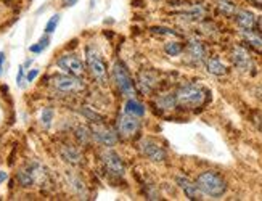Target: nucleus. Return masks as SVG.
Wrapping results in <instances>:
<instances>
[{
    "label": "nucleus",
    "instance_id": "obj_1",
    "mask_svg": "<svg viewBox=\"0 0 262 201\" xmlns=\"http://www.w3.org/2000/svg\"><path fill=\"white\" fill-rule=\"evenodd\" d=\"M196 185L201 190V193L219 198L227 192V184L224 178L214 171H206L201 172L196 178Z\"/></svg>",
    "mask_w": 262,
    "mask_h": 201
},
{
    "label": "nucleus",
    "instance_id": "obj_2",
    "mask_svg": "<svg viewBox=\"0 0 262 201\" xmlns=\"http://www.w3.org/2000/svg\"><path fill=\"white\" fill-rule=\"evenodd\" d=\"M176 102L184 108H196L204 102V91L195 84L182 85L176 94Z\"/></svg>",
    "mask_w": 262,
    "mask_h": 201
},
{
    "label": "nucleus",
    "instance_id": "obj_3",
    "mask_svg": "<svg viewBox=\"0 0 262 201\" xmlns=\"http://www.w3.org/2000/svg\"><path fill=\"white\" fill-rule=\"evenodd\" d=\"M45 178H47V171H45V167L39 164L37 161L29 163L25 169H21L18 172V182L26 188L45 182Z\"/></svg>",
    "mask_w": 262,
    "mask_h": 201
},
{
    "label": "nucleus",
    "instance_id": "obj_4",
    "mask_svg": "<svg viewBox=\"0 0 262 201\" xmlns=\"http://www.w3.org/2000/svg\"><path fill=\"white\" fill-rule=\"evenodd\" d=\"M85 60H87V66H89L90 73H92V76L95 77V81L100 84H106L108 71H106V64H105L103 58H101V55L95 49L89 47L85 50Z\"/></svg>",
    "mask_w": 262,
    "mask_h": 201
},
{
    "label": "nucleus",
    "instance_id": "obj_5",
    "mask_svg": "<svg viewBox=\"0 0 262 201\" xmlns=\"http://www.w3.org/2000/svg\"><path fill=\"white\" fill-rule=\"evenodd\" d=\"M113 81L116 82V85H118V88L121 91L122 95H126L127 98H134L135 87H134L130 74H129L126 66H124V63L116 61L115 64H113Z\"/></svg>",
    "mask_w": 262,
    "mask_h": 201
},
{
    "label": "nucleus",
    "instance_id": "obj_6",
    "mask_svg": "<svg viewBox=\"0 0 262 201\" xmlns=\"http://www.w3.org/2000/svg\"><path fill=\"white\" fill-rule=\"evenodd\" d=\"M52 85L55 87V91H58L61 94H73L79 92L84 87V84L77 79V76H55L52 79Z\"/></svg>",
    "mask_w": 262,
    "mask_h": 201
},
{
    "label": "nucleus",
    "instance_id": "obj_7",
    "mask_svg": "<svg viewBox=\"0 0 262 201\" xmlns=\"http://www.w3.org/2000/svg\"><path fill=\"white\" fill-rule=\"evenodd\" d=\"M101 161H103V166H105V169L110 175L124 177V172H126L124 164H122L119 156L113 150H105L103 153H101Z\"/></svg>",
    "mask_w": 262,
    "mask_h": 201
},
{
    "label": "nucleus",
    "instance_id": "obj_8",
    "mask_svg": "<svg viewBox=\"0 0 262 201\" xmlns=\"http://www.w3.org/2000/svg\"><path fill=\"white\" fill-rule=\"evenodd\" d=\"M139 129H140V121L137 116H132V115L126 113V111H124V115L119 116V119H118V132L124 139L134 137Z\"/></svg>",
    "mask_w": 262,
    "mask_h": 201
},
{
    "label": "nucleus",
    "instance_id": "obj_9",
    "mask_svg": "<svg viewBox=\"0 0 262 201\" xmlns=\"http://www.w3.org/2000/svg\"><path fill=\"white\" fill-rule=\"evenodd\" d=\"M139 147H140L142 154L146 156L148 160H151L155 163H161V161L166 160V151H164V148L159 143H156V142H153L150 139H143L140 142Z\"/></svg>",
    "mask_w": 262,
    "mask_h": 201
},
{
    "label": "nucleus",
    "instance_id": "obj_10",
    "mask_svg": "<svg viewBox=\"0 0 262 201\" xmlns=\"http://www.w3.org/2000/svg\"><path fill=\"white\" fill-rule=\"evenodd\" d=\"M58 68L63 70L66 74L77 76V77L84 73V64L76 55H63V57L58 60Z\"/></svg>",
    "mask_w": 262,
    "mask_h": 201
},
{
    "label": "nucleus",
    "instance_id": "obj_11",
    "mask_svg": "<svg viewBox=\"0 0 262 201\" xmlns=\"http://www.w3.org/2000/svg\"><path fill=\"white\" fill-rule=\"evenodd\" d=\"M92 136L98 143L105 145V147H113V145L118 142L116 133L103 124H95L92 127Z\"/></svg>",
    "mask_w": 262,
    "mask_h": 201
},
{
    "label": "nucleus",
    "instance_id": "obj_12",
    "mask_svg": "<svg viewBox=\"0 0 262 201\" xmlns=\"http://www.w3.org/2000/svg\"><path fill=\"white\" fill-rule=\"evenodd\" d=\"M232 60L235 63V66L240 71H249L253 68V61L249 53L243 49V47H235L233 53H232Z\"/></svg>",
    "mask_w": 262,
    "mask_h": 201
},
{
    "label": "nucleus",
    "instance_id": "obj_13",
    "mask_svg": "<svg viewBox=\"0 0 262 201\" xmlns=\"http://www.w3.org/2000/svg\"><path fill=\"white\" fill-rule=\"evenodd\" d=\"M176 182L182 188V192L185 193V196L188 199H201V190L198 188L196 184L190 182L188 178H185V177H177Z\"/></svg>",
    "mask_w": 262,
    "mask_h": 201
},
{
    "label": "nucleus",
    "instance_id": "obj_14",
    "mask_svg": "<svg viewBox=\"0 0 262 201\" xmlns=\"http://www.w3.org/2000/svg\"><path fill=\"white\" fill-rule=\"evenodd\" d=\"M188 57L193 63H203L206 60V49L200 40L193 39L188 42Z\"/></svg>",
    "mask_w": 262,
    "mask_h": 201
},
{
    "label": "nucleus",
    "instance_id": "obj_15",
    "mask_svg": "<svg viewBox=\"0 0 262 201\" xmlns=\"http://www.w3.org/2000/svg\"><path fill=\"white\" fill-rule=\"evenodd\" d=\"M60 154L63 156V160L66 163H70V164L77 166V164L82 163V154H81V151H79L77 148H74V147H70V145H64V147H61Z\"/></svg>",
    "mask_w": 262,
    "mask_h": 201
},
{
    "label": "nucleus",
    "instance_id": "obj_16",
    "mask_svg": "<svg viewBox=\"0 0 262 201\" xmlns=\"http://www.w3.org/2000/svg\"><path fill=\"white\" fill-rule=\"evenodd\" d=\"M158 79H156V74L151 73V71H145L139 76V85L142 88V92L148 94V92H151L155 85H156Z\"/></svg>",
    "mask_w": 262,
    "mask_h": 201
},
{
    "label": "nucleus",
    "instance_id": "obj_17",
    "mask_svg": "<svg viewBox=\"0 0 262 201\" xmlns=\"http://www.w3.org/2000/svg\"><path fill=\"white\" fill-rule=\"evenodd\" d=\"M236 23L240 25L243 29H253L256 26V16L251 12L240 10V12L236 13Z\"/></svg>",
    "mask_w": 262,
    "mask_h": 201
},
{
    "label": "nucleus",
    "instance_id": "obj_18",
    "mask_svg": "<svg viewBox=\"0 0 262 201\" xmlns=\"http://www.w3.org/2000/svg\"><path fill=\"white\" fill-rule=\"evenodd\" d=\"M124 111L132 116H137V118H142L145 115V106L140 103V102H137L135 98H129L126 105H124Z\"/></svg>",
    "mask_w": 262,
    "mask_h": 201
},
{
    "label": "nucleus",
    "instance_id": "obj_19",
    "mask_svg": "<svg viewBox=\"0 0 262 201\" xmlns=\"http://www.w3.org/2000/svg\"><path fill=\"white\" fill-rule=\"evenodd\" d=\"M208 71L214 76H224L227 73V68L222 64V61L219 58H211L208 60Z\"/></svg>",
    "mask_w": 262,
    "mask_h": 201
},
{
    "label": "nucleus",
    "instance_id": "obj_20",
    "mask_svg": "<svg viewBox=\"0 0 262 201\" xmlns=\"http://www.w3.org/2000/svg\"><path fill=\"white\" fill-rule=\"evenodd\" d=\"M182 50H184V47H182L180 42H167L164 46V52L169 57H177V55L182 53Z\"/></svg>",
    "mask_w": 262,
    "mask_h": 201
},
{
    "label": "nucleus",
    "instance_id": "obj_21",
    "mask_svg": "<svg viewBox=\"0 0 262 201\" xmlns=\"http://www.w3.org/2000/svg\"><path fill=\"white\" fill-rule=\"evenodd\" d=\"M49 43H50V39H49L47 36H42L40 40H39L37 43H34V46L29 47V50H31L32 53H40V52H43L45 49L49 47Z\"/></svg>",
    "mask_w": 262,
    "mask_h": 201
},
{
    "label": "nucleus",
    "instance_id": "obj_22",
    "mask_svg": "<svg viewBox=\"0 0 262 201\" xmlns=\"http://www.w3.org/2000/svg\"><path fill=\"white\" fill-rule=\"evenodd\" d=\"M176 95H163L161 98L158 100V105L159 106H163L166 109H170V108H174L176 106Z\"/></svg>",
    "mask_w": 262,
    "mask_h": 201
},
{
    "label": "nucleus",
    "instance_id": "obj_23",
    "mask_svg": "<svg viewBox=\"0 0 262 201\" xmlns=\"http://www.w3.org/2000/svg\"><path fill=\"white\" fill-rule=\"evenodd\" d=\"M245 39L248 42H251V46L256 49H262V39L259 36H256L254 32H251L249 29H245Z\"/></svg>",
    "mask_w": 262,
    "mask_h": 201
},
{
    "label": "nucleus",
    "instance_id": "obj_24",
    "mask_svg": "<svg viewBox=\"0 0 262 201\" xmlns=\"http://www.w3.org/2000/svg\"><path fill=\"white\" fill-rule=\"evenodd\" d=\"M90 136H92V133H89V129L84 127V126H79V127L76 129V137H77V140L81 142L82 145H87V143H89Z\"/></svg>",
    "mask_w": 262,
    "mask_h": 201
},
{
    "label": "nucleus",
    "instance_id": "obj_25",
    "mask_svg": "<svg viewBox=\"0 0 262 201\" xmlns=\"http://www.w3.org/2000/svg\"><path fill=\"white\" fill-rule=\"evenodd\" d=\"M40 121H42V126L43 127H50L52 121H53V109L52 108H43Z\"/></svg>",
    "mask_w": 262,
    "mask_h": 201
},
{
    "label": "nucleus",
    "instance_id": "obj_26",
    "mask_svg": "<svg viewBox=\"0 0 262 201\" xmlns=\"http://www.w3.org/2000/svg\"><path fill=\"white\" fill-rule=\"evenodd\" d=\"M60 23V15H53L49 21H47V25H45V32L47 34H52V32H55L56 26H58Z\"/></svg>",
    "mask_w": 262,
    "mask_h": 201
},
{
    "label": "nucleus",
    "instance_id": "obj_27",
    "mask_svg": "<svg viewBox=\"0 0 262 201\" xmlns=\"http://www.w3.org/2000/svg\"><path fill=\"white\" fill-rule=\"evenodd\" d=\"M219 8L222 10L224 13H227V15H232V13L235 12V7H233V4L227 2V0H219Z\"/></svg>",
    "mask_w": 262,
    "mask_h": 201
},
{
    "label": "nucleus",
    "instance_id": "obj_28",
    "mask_svg": "<svg viewBox=\"0 0 262 201\" xmlns=\"http://www.w3.org/2000/svg\"><path fill=\"white\" fill-rule=\"evenodd\" d=\"M153 32H159V34H170V36H177V32L172 29H167V28H151Z\"/></svg>",
    "mask_w": 262,
    "mask_h": 201
},
{
    "label": "nucleus",
    "instance_id": "obj_29",
    "mask_svg": "<svg viewBox=\"0 0 262 201\" xmlns=\"http://www.w3.org/2000/svg\"><path fill=\"white\" fill-rule=\"evenodd\" d=\"M16 82L19 87L25 85V68L23 66H19V71H18V76H16Z\"/></svg>",
    "mask_w": 262,
    "mask_h": 201
},
{
    "label": "nucleus",
    "instance_id": "obj_30",
    "mask_svg": "<svg viewBox=\"0 0 262 201\" xmlns=\"http://www.w3.org/2000/svg\"><path fill=\"white\" fill-rule=\"evenodd\" d=\"M37 76H39V70H31V71L28 73V76H26V81H28V82H32Z\"/></svg>",
    "mask_w": 262,
    "mask_h": 201
},
{
    "label": "nucleus",
    "instance_id": "obj_31",
    "mask_svg": "<svg viewBox=\"0 0 262 201\" xmlns=\"http://www.w3.org/2000/svg\"><path fill=\"white\" fill-rule=\"evenodd\" d=\"M7 178H8V174L5 171H0V184H4Z\"/></svg>",
    "mask_w": 262,
    "mask_h": 201
},
{
    "label": "nucleus",
    "instance_id": "obj_32",
    "mask_svg": "<svg viewBox=\"0 0 262 201\" xmlns=\"http://www.w3.org/2000/svg\"><path fill=\"white\" fill-rule=\"evenodd\" d=\"M76 2H77V0H63V5L64 7H73Z\"/></svg>",
    "mask_w": 262,
    "mask_h": 201
},
{
    "label": "nucleus",
    "instance_id": "obj_33",
    "mask_svg": "<svg viewBox=\"0 0 262 201\" xmlns=\"http://www.w3.org/2000/svg\"><path fill=\"white\" fill-rule=\"evenodd\" d=\"M4 60H5V53L2 52V53H0V68H2V64H4Z\"/></svg>",
    "mask_w": 262,
    "mask_h": 201
}]
</instances>
